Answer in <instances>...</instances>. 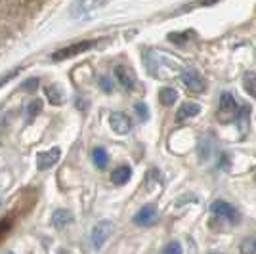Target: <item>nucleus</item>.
<instances>
[{
	"mask_svg": "<svg viewBox=\"0 0 256 254\" xmlns=\"http://www.w3.org/2000/svg\"><path fill=\"white\" fill-rule=\"evenodd\" d=\"M73 220V214L69 210H56L52 216V224L56 228H62V226H67Z\"/></svg>",
	"mask_w": 256,
	"mask_h": 254,
	"instance_id": "obj_14",
	"label": "nucleus"
},
{
	"mask_svg": "<svg viewBox=\"0 0 256 254\" xmlns=\"http://www.w3.org/2000/svg\"><path fill=\"white\" fill-rule=\"evenodd\" d=\"M190 36H193V32H172V34H168V38H170L172 42H176V44H182V42H186Z\"/></svg>",
	"mask_w": 256,
	"mask_h": 254,
	"instance_id": "obj_19",
	"label": "nucleus"
},
{
	"mask_svg": "<svg viewBox=\"0 0 256 254\" xmlns=\"http://www.w3.org/2000/svg\"><path fill=\"white\" fill-rule=\"evenodd\" d=\"M182 80H184V84L188 86L192 92H204V88H206V80L197 71H193V69L184 71L182 73Z\"/></svg>",
	"mask_w": 256,
	"mask_h": 254,
	"instance_id": "obj_3",
	"label": "nucleus"
},
{
	"mask_svg": "<svg viewBox=\"0 0 256 254\" xmlns=\"http://www.w3.org/2000/svg\"><path fill=\"white\" fill-rule=\"evenodd\" d=\"M162 252H166V254H180L182 252V246L178 243H170L168 246H164V248H162Z\"/></svg>",
	"mask_w": 256,
	"mask_h": 254,
	"instance_id": "obj_22",
	"label": "nucleus"
},
{
	"mask_svg": "<svg viewBox=\"0 0 256 254\" xmlns=\"http://www.w3.org/2000/svg\"><path fill=\"white\" fill-rule=\"evenodd\" d=\"M243 250H245V252H256V239H252V241H248L246 244H243Z\"/></svg>",
	"mask_w": 256,
	"mask_h": 254,
	"instance_id": "obj_26",
	"label": "nucleus"
},
{
	"mask_svg": "<svg viewBox=\"0 0 256 254\" xmlns=\"http://www.w3.org/2000/svg\"><path fill=\"white\" fill-rule=\"evenodd\" d=\"M157 220V210H155V206H144L142 210L134 216V224H138V226H151V224Z\"/></svg>",
	"mask_w": 256,
	"mask_h": 254,
	"instance_id": "obj_8",
	"label": "nucleus"
},
{
	"mask_svg": "<svg viewBox=\"0 0 256 254\" xmlns=\"http://www.w3.org/2000/svg\"><path fill=\"white\" fill-rule=\"evenodd\" d=\"M210 210L216 214V216H220V218H224V220H228V222H239V212H237V208L235 206H232L230 202L226 201H214L212 204H210Z\"/></svg>",
	"mask_w": 256,
	"mask_h": 254,
	"instance_id": "obj_2",
	"label": "nucleus"
},
{
	"mask_svg": "<svg viewBox=\"0 0 256 254\" xmlns=\"http://www.w3.org/2000/svg\"><path fill=\"white\" fill-rule=\"evenodd\" d=\"M235 113H237L235 98L232 94H222V98H220V116H222V120H228Z\"/></svg>",
	"mask_w": 256,
	"mask_h": 254,
	"instance_id": "obj_7",
	"label": "nucleus"
},
{
	"mask_svg": "<svg viewBox=\"0 0 256 254\" xmlns=\"http://www.w3.org/2000/svg\"><path fill=\"white\" fill-rule=\"evenodd\" d=\"M60 155H62L60 148H52L48 149V151H44V153H38V157H36V166H38V170L52 168L54 164L60 160Z\"/></svg>",
	"mask_w": 256,
	"mask_h": 254,
	"instance_id": "obj_4",
	"label": "nucleus"
},
{
	"mask_svg": "<svg viewBox=\"0 0 256 254\" xmlns=\"http://www.w3.org/2000/svg\"><path fill=\"white\" fill-rule=\"evenodd\" d=\"M130 176H132V170H130V166L122 164V166H118V168L113 170L111 180H113V184H117V186H122V184H126V182L130 180Z\"/></svg>",
	"mask_w": 256,
	"mask_h": 254,
	"instance_id": "obj_11",
	"label": "nucleus"
},
{
	"mask_svg": "<svg viewBox=\"0 0 256 254\" xmlns=\"http://www.w3.org/2000/svg\"><path fill=\"white\" fill-rule=\"evenodd\" d=\"M115 74H117L118 82L124 86L126 90H134V88H136V78H134V73H132L128 67H120V65H118L117 69H115Z\"/></svg>",
	"mask_w": 256,
	"mask_h": 254,
	"instance_id": "obj_9",
	"label": "nucleus"
},
{
	"mask_svg": "<svg viewBox=\"0 0 256 254\" xmlns=\"http://www.w3.org/2000/svg\"><path fill=\"white\" fill-rule=\"evenodd\" d=\"M113 233V224L111 222H100L92 230V243H94V246H104V243L107 241V237Z\"/></svg>",
	"mask_w": 256,
	"mask_h": 254,
	"instance_id": "obj_5",
	"label": "nucleus"
},
{
	"mask_svg": "<svg viewBox=\"0 0 256 254\" xmlns=\"http://www.w3.org/2000/svg\"><path fill=\"white\" fill-rule=\"evenodd\" d=\"M212 2H218V0H203L201 4H203V6H208V4H212Z\"/></svg>",
	"mask_w": 256,
	"mask_h": 254,
	"instance_id": "obj_27",
	"label": "nucleus"
},
{
	"mask_svg": "<svg viewBox=\"0 0 256 254\" xmlns=\"http://www.w3.org/2000/svg\"><path fill=\"white\" fill-rule=\"evenodd\" d=\"M109 124L113 128V132H117V134H128L130 132V118L126 115H122V113H111L109 116Z\"/></svg>",
	"mask_w": 256,
	"mask_h": 254,
	"instance_id": "obj_6",
	"label": "nucleus"
},
{
	"mask_svg": "<svg viewBox=\"0 0 256 254\" xmlns=\"http://www.w3.org/2000/svg\"><path fill=\"white\" fill-rule=\"evenodd\" d=\"M176 100H178V92L174 90V88H160L159 92V102L162 106H172V104H176Z\"/></svg>",
	"mask_w": 256,
	"mask_h": 254,
	"instance_id": "obj_13",
	"label": "nucleus"
},
{
	"mask_svg": "<svg viewBox=\"0 0 256 254\" xmlns=\"http://www.w3.org/2000/svg\"><path fill=\"white\" fill-rule=\"evenodd\" d=\"M96 44V40H82V42H75V44H69V46H65L62 50H58V52L52 56L54 62H62V60H69V58H76L78 54L86 52V50H90L92 46Z\"/></svg>",
	"mask_w": 256,
	"mask_h": 254,
	"instance_id": "obj_1",
	"label": "nucleus"
},
{
	"mask_svg": "<svg viewBox=\"0 0 256 254\" xmlns=\"http://www.w3.org/2000/svg\"><path fill=\"white\" fill-rule=\"evenodd\" d=\"M12 230V220L10 218H4V220H0V239H4Z\"/></svg>",
	"mask_w": 256,
	"mask_h": 254,
	"instance_id": "obj_20",
	"label": "nucleus"
},
{
	"mask_svg": "<svg viewBox=\"0 0 256 254\" xmlns=\"http://www.w3.org/2000/svg\"><path fill=\"white\" fill-rule=\"evenodd\" d=\"M201 111V107L197 106V104H193V102H188V104H184V106L178 109V113H176V118L178 120H184V118H190V116H195L197 113Z\"/></svg>",
	"mask_w": 256,
	"mask_h": 254,
	"instance_id": "obj_12",
	"label": "nucleus"
},
{
	"mask_svg": "<svg viewBox=\"0 0 256 254\" xmlns=\"http://www.w3.org/2000/svg\"><path fill=\"white\" fill-rule=\"evenodd\" d=\"M248 113H250V109H248V107H241V109H239V113H237V124H239V130H241V132H245L246 130Z\"/></svg>",
	"mask_w": 256,
	"mask_h": 254,
	"instance_id": "obj_17",
	"label": "nucleus"
},
{
	"mask_svg": "<svg viewBox=\"0 0 256 254\" xmlns=\"http://www.w3.org/2000/svg\"><path fill=\"white\" fill-rule=\"evenodd\" d=\"M134 109H136V113H138V115L142 116L144 120H146V118L150 116V111H148V107H146V104H136V107H134Z\"/></svg>",
	"mask_w": 256,
	"mask_h": 254,
	"instance_id": "obj_23",
	"label": "nucleus"
},
{
	"mask_svg": "<svg viewBox=\"0 0 256 254\" xmlns=\"http://www.w3.org/2000/svg\"><path fill=\"white\" fill-rule=\"evenodd\" d=\"M36 86H38V78H29L23 82L22 88L23 90H36Z\"/></svg>",
	"mask_w": 256,
	"mask_h": 254,
	"instance_id": "obj_24",
	"label": "nucleus"
},
{
	"mask_svg": "<svg viewBox=\"0 0 256 254\" xmlns=\"http://www.w3.org/2000/svg\"><path fill=\"white\" fill-rule=\"evenodd\" d=\"M44 92H46V98L50 100L52 106H62V104L65 102L64 90H62L58 84H52V86H48V88H44Z\"/></svg>",
	"mask_w": 256,
	"mask_h": 254,
	"instance_id": "obj_10",
	"label": "nucleus"
},
{
	"mask_svg": "<svg viewBox=\"0 0 256 254\" xmlns=\"http://www.w3.org/2000/svg\"><path fill=\"white\" fill-rule=\"evenodd\" d=\"M243 86H245V90L248 94L256 98V73H246L243 76Z\"/></svg>",
	"mask_w": 256,
	"mask_h": 254,
	"instance_id": "obj_16",
	"label": "nucleus"
},
{
	"mask_svg": "<svg viewBox=\"0 0 256 254\" xmlns=\"http://www.w3.org/2000/svg\"><path fill=\"white\" fill-rule=\"evenodd\" d=\"M40 111H42V102H40V100H32L31 104L27 106V118L32 120Z\"/></svg>",
	"mask_w": 256,
	"mask_h": 254,
	"instance_id": "obj_18",
	"label": "nucleus"
},
{
	"mask_svg": "<svg viewBox=\"0 0 256 254\" xmlns=\"http://www.w3.org/2000/svg\"><path fill=\"white\" fill-rule=\"evenodd\" d=\"M92 159H94V162H96V166L98 168H106L107 166V153H106V149H102V148H96L94 151H92Z\"/></svg>",
	"mask_w": 256,
	"mask_h": 254,
	"instance_id": "obj_15",
	"label": "nucleus"
},
{
	"mask_svg": "<svg viewBox=\"0 0 256 254\" xmlns=\"http://www.w3.org/2000/svg\"><path fill=\"white\" fill-rule=\"evenodd\" d=\"M100 84H102V88H104L106 92H111V90H113L111 80H109V78H106V76H102V78H100Z\"/></svg>",
	"mask_w": 256,
	"mask_h": 254,
	"instance_id": "obj_25",
	"label": "nucleus"
},
{
	"mask_svg": "<svg viewBox=\"0 0 256 254\" xmlns=\"http://www.w3.org/2000/svg\"><path fill=\"white\" fill-rule=\"evenodd\" d=\"M20 71H22V69L18 67V69H12V71H8V73L4 74V76H0V86H4L6 82H8V80H12V78H14L16 74L20 73Z\"/></svg>",
	"mask_w": 256,
	"mask_h": 254,
	"instance_id": "obj_21",
	"label": "nucleus"
}]
</instances>
